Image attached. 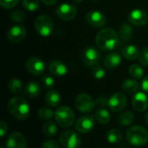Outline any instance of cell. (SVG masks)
Masks as SVG:
<instances>
[{"label": "cell", "instance_id": "cell-1", "mask_svg": "<svg viewBox=\"0 0 148 148\" xmlns=\"http://www.w3.org/2000/svg\"><path fill=\"white\" fill-rule=\"evenodd\" d=\"M95 42L98 48L104 51L113 50L119 45V36L114 29L106 28L97 33Z\"/></svg>", "mask_w": 148, "mask_h": 148}, {"label": "cell", "instance_id": "cell-2", "mask_svg": "<svg viewBox=\"0 0 148 148\" xmlns=\"http://www.w3.org/2000/svg\"><path fill=\"white\" fill-rule=\"evenodd\" d=\"M8 110L13 117L20 121L26 120L29 115V105L21 96H16L10 99L8 103Z\"/></svg>", "mask_w": 148, "mask_h": 148}, {"label": "cell", "instance_id": "cell-3", "mask_svg": "<svg viewBox=\"0 0 148 148\" xmlns=\"http://www.w3.org/2000/svg\"><path fill=\"white\" fill-rule=\"evenodd\" d=\"M127 140L134 147H143L148 142V132L141 126L131 127L126 134Z\"/></svg>", "mask_w": 148, "mask_h": 148}, {"label": "cell", "instance_id": "cell-4", "mask_svg": "<svg viewBox=\"0 0 148 148\" xmlns=\"http://www.w3.org/2000/svg\"><path fill=\"white\" fill-rule=\"evenodd\" d=\"M55 119L56 123L60 127L63 128H67L74 124L75 116L74 111L70 108L67 106H62L56 110Z\"/></svg>", "mask_w": 148, "mask_h": 148}, {"label": "cell", "instance_id": "cell-5", "mask_svg": "<svg viewBox=\"0 0 148 148\" xmlns=\"http://www.w3.org/2000/svg\"><path fill=\"white\" fill-rule=\"evenodd\" d=\"M54 28L55 24L53 19L47 15L39 16L35 20V29L42 36H49L54 31Z\"/></svg>", "mask_w": 148, "mask_h": 148}, {"label": "cell", "instance_id": "cell-6", "mask_svg": "<svg viewBox=\"0 0 148 148\" xmlns=\"http://www.w3.org/2000/svg\"><path fill=\"white\" fill-rule=\"evenodd\" d=\"M59 141L63 148H80L82 145L80 135L72 130H67L62 133Z\"/></svg>", "mask_w": 148, "mask_h": 148}, {"label": "cell", "instance_id": "cell-7", "mask_svg": "<svg viewBox=\"0 0 148 148\" xmlns=\"http://www.w3.org/2000/svg\"><path fill=\"white\" fill-rule=\"evenodd\" d=\"M75 105L80 112L90 113L95 108V101L89 95L82 93L76 96L75 101Z\"/></svg>", "mask_w": 148, "mask_h": 148}, {"label": "cell", "instance_id": "cell-8", "mask_svg": "<svg viewBox=\"0 0 148 148\" xmlns=\"http://www.w3.org/2000/svg\"><path fill=\"white\" fill-rule=\"evenodd\" d=\"M56 14L58 18L62 21H70L75 17L77 14V8L73 4L63 3L56 7Z\"/></svg>", "mask_w": 148, "mask_h": 148}, {"label": "cell", "instance_id": "cell-9", "mask_svg": "<svg viewBox=\"0 0 148 148\" xmlns=\"http://www.w3.org/2000/svg\"><path fill=\"white\" fill-rule=\"evenodd\" d=\"M95 126V119L92 115H83L75 122V129L80 134L90 133Z\"/></svg>", "mask_w": 148, "mask_h": 148}, {"label": "cell", "instance_id": "cell-10", "mask_svg": "<svg viewBox=\"0 0 148 148\" xmlns=\"http://www.w3.org/2000/svg\"><path fill=\"white\" fill-rule=\"evenodd\" d=\"M86 20L87 23L95 29L102 28L107 23L106 16L102 12L98 10L88 11L86 15Z\"/></svg>", "mask_w": 148, "mask_h": 148}, {"label": "cell", "instance_id": "cell-11", "mask_svg": "<svg viewBox=\"0 0 148 148\" xmlns=\"http://www.w3.org/2000/svg\"><path fill=\"white\" fill-rule=\"evenodd\" d=\"M83 63L88 67H94L98 64L101 55L100 52L94 47H87L82 55Z\"/></svg>", "mask_w": 148, "mask_h": 148}, {"label": "cell", "instance_id": "cell-12", "mask_svg": "<svg viewBox=\"0 0 148 148\" xmlns=\"http://www.w3.org/2000/svg\"><path fill=\"white\" fill-rule=\"evenodd\" d=\"M26 69L32 75H41L46 69L45 62L38 57H31L25 63Z\"/></svg>", "mask_w": 148, "mask_h": 148}, {"label": "cell", "instance_id": "cell-13", "mask_svg": "<svg viewBox=\"0 0 148 148\" xmlns=\"http://www.w3.org/2000/svg\"><path fill=\"white\" fill-rule=\"evenodd\" d=\"M127 105V96L120 92L114 93L109 98V108L113 112H121Z\"/></svg>", "mask_w": 148, "mask_h": 148}, {"label": "cell", "instance_id": "cell-14", "mask_svg": "<svg viewBox=\"0 0 148 148\" xmlns=\"http://www.w3.org/2000/svg\"><path fill=\"white\" fill-rule=\"evenodd\" d=\"M127 18L129 23L134 26H145L148 23V14L141 9L133 10Z\"/></svg>", "mask_w": 148, "mask_h": 148}, {"label": "cell", "instance_id": "cell-15", "mask_svg": "<svg viewBox=\"0 0 148 148\" xmlns=\"http://www.w3.org/2000/svg\"><path fill=\"white\" fill-rule=\"evenodd\" d=\"M26 139L22 134L18 132L10 134L5 143V148H26Z\"/></svg>", "mask_w": 148, "mask_h": 148}, {"label": "cell", "instance_id": "cell-16", "mask_svg": "<svg viewBox=\"0 0 148 148\" xmlns=\"http://www.w3.org/2000/svg\"><path fill=\"white\" fill-rule=\"evenodd\" d=\"M26 29L21 25H15L9 29L7 32V38L11 42H20L26 36Z\"/></svg>", "mask_w": 148, "mask_h": 148}, {"label": "cell", "instance_id": "cell-17", "mask_svg": "<svg viewBox=\"0 0 148 148\" xmlns=\"http://www.w3.org/2000/svg\"><path fill=\"white\" fill-rule=\"evenodd\" d=\"M132 106L137 112H144L148 107V98L145 93L137 92L132 98Z\"/></svg>", "mask_w": 148, "mask_h": 148}, {"label": "cell", "instance_id": "cell-18", "mask_svg": "<svg viewBox=\"0 0 148 148\" xmlns=\"http://www.w3.org/2000/svg\"><path fill=\"white\" fill-rule=\"evenodd\" d=\"M49 70L54 76L62 77L68 72L66 64L61 60H53L49 64Z\"/></svg>", "mask_w": 148, "mask_h": 148}, {"label": "cell", "instance_id": "cell-19", "mask_svg": "<svg viewBox=\"0 0 148 148\" xmlns=\"http://www.w3.org/2000/svg\"><path fill=\"white\" fill-rule=\"evenodd\" d=\"M122 62L121 56L118 53L108 54L104 58V66L108 69H114L121 65Z\"/></svg>", "mask_w": 148, "mask_h": 148}, {"label": "cell", "instance_id": "cell-20", "mask_svg": "<svg viewBox=\"0 0 148 148\" xmlns=\"http://www.w3.org/2000/svg\"><path fill=\"white\" fill-rule=\"evenodd\" d=\"M121 53H122V56L126 59L129 61H134L138 59L139 55H140V50L135 45L130 44V45H127L123 47L121 49Z\"/></svg>", "mask_w": 148, "mask_h": 148}, {"label": "cell", "instance_id": "cell-21", "mask_svg": "<svg viewBox=\"0 0 148 148\" xmlns=\"http://www.w3.org/2000/svg\"><path fill=\"white\" fill-rule=\"evenodd\" d=\"M41 93V86L36 82H29L24 88V95L29 98L37 97Z\"/></svg>", "mask_w": 148, "mask_h": 148}, {"label": "cell", "instance_id": "cell-22", "mask_svg": "<svg viewBox=\"0 0 148 148\" xmlns=\"http://www.w3.org/2000/svg\"><path fill=\"white\" fill-rule=\"evenodd\" d=\"M61 100H62L61 95L56 90H50L45 95V101L51 108L57 107L60 104Z\"/></svg>", "mask_w": 148, "mask_h": 148}, {"label": "cell", "instance_id": "cell-23", "mask_svg": "<svg viewBox=\"0 0 148 148\" xmlns=\"http://www.w3.org/2000/svg\"><path fill=\"white\" fill-rule=\"evenodd\" d=\"M95 119L100 124H108L110 121L111 115L106 108H100L95 113Z\"/></svg>", "mask_w": 148, "mask_h": 148}, {"label": "cell", "instance_id": "cell-24", "mask_svg": "<svg viewBox=\"0 0 148 148\" xmlns=\"http://www.w3.org/2000/svg\"><path fill=\"white\" fill-rule=\"evenodd\" d=\"M121 88L126 94H134L136 93L139 89V83L136 80L134 79H127L123 82Z\"/></svg>", "mask_w": 148, "mask_h": 148}, {"label": "cell", "instance_id": "cell-25", "mask_svg": "<svg viewBox=\"0 0 148 148\" xmlns=\"http://www.w3.org/2000/svg\"><path fill=\"white\" fill-rule=\"evenodd\" d=\"M134 119H135V116H134V113H132L130 111H125V112L121 113V114H119L117 121L121 126L127 127V126L131 125L134 121Z\"/></svg>", "mask_w": 148, "mask_h": 148}, {"label": "cell", "instance_id": "cell-26", "mask_svg": "<svg viewBox=\"0 0 148 148\" xmlns=\"http://www.w3.org/2000/svg\"><path fill=\"white\" fill-rule=\"evenodd\" d=\"M107 140L111 144H119L123 140V134L119 129L113 128V129H110L108 132Z\"/></svg>", "mask_w": 148, "mask_h": 148}, {"label": "cell", "instance_id": "cell-27", "mask_svg": "<svg viewBox=\"0 0 148 148\" xmlns=\"http://www.w3.org/2000/svg\"><path fill=\"white\" fill-rule=\"evenodd\" d=\"M119 35L122 40L128 42L133 36V29L127 23H123L119 29Z\"/></svg>", "mask_w": 148, "mask_h": 148}, {"label": "cell", "instance_id": "cell-28", "mask_svg": "<svg viewBox=\"0 0 148 148\" xmlns=\"http://www.w3.org/2000/svg\"><path fill=\"white\" fill-rule=\"evenodd\" d=\"M42 132L48 137H54L57 134V126L54 121H48L42 126Z\"/></svg>", "mask_w": 148, "mask_h": 148}, {"label": "cell", "instance_id": "cell-29", "mask_svg": "<svg viewBox=\"0 0 148 148\" xmlns=\"http://www.w3.org/2000/svg\"><path fill=\"white\" fill-rule=\"evenodd\" d=\"M8 88H9V89H10V91L11 93L19 94L23 89V83L19 79L12 78L8 83Z\"/></svg>", "mask_w": 148, "mask_h": 148}, {"label": "cell", "instance_id": "cell-30", "mask_svg": "<svg viewBox=\"0 0 148 148\" xmlns=\"http://www.w3.org/2000/svg\"><path fill=\"white\" fill-rule=\"evenodd\" d=\"M129 74L133 78L138 80L144 76V70L139 64H132L129 67Z\"/></svg>", "mask_w": 148, "mask_h": 148}, {"label": "cell", "instance_id": "cell-31", "mask_svg": "<svg viewBox=\"0 0 148 148\" xmlns=\"http://www.w3.org/2000/svg\"><path fill=\"white\" fill-rule=\"evenodd\" d=\"M38 116L40 119L48 121H50L53 116H55V113L53 112V110L51 108H49L48 107H43L39 109Z\"/></svg>", "mask_w": 148, "mask_h": 148}, {"label": "cell", "instance_id": "cell-32", "mask_svg": "<svg viewBox=\"0 0 148 148\" xmlns=\"http://www.w3.org/2000/svg\"><path fill=\"white\" fill-rule=\"evenodd\" d=\"M23 6L29 11H35L40 6L39 0H23Z\"/></svg>", "mask_w": 148, "mask_h": 148}, {"label": "cell", "instance_id": "cell-33", "mask_svg": "<svg viewBox=\"0 0 148 148\" xmlns=\"http://www.w3.org/2000/svg\"><path fill=\"white\" fill-rule=\"evenodd\" d=\"M92 75L94 76L95 79L96 80H101L105 77L106 75V71L105 69L100 66V65H95L93 67V69H92Z\"/></svg>", "mask_w": 148, "mask_h": 148}, {"label": "cell", "instance_id": "cell-34", "mask_svg": "<svg viewBox=\"0 0 148 148\" xmlns=\"http://www.w3.org/2000/svg\"><path fill=\"white\" fill-rule=\"evenodd\" d=\"M139 62L140 65L147 67L148 66V47L142 48L140 50V55L138 57Z\"/></svg>", "mask_w": 148, "mask_h": 148}, {"label": "cell", "instance_id": "cell-35", "mask_svg": "<svg viewBox=\"0 0 148 148\" xmlns=\"http://www.w3.org/2000/svg\"><path fill=\"white\" fill-rule=\"evenodd\" d=\"M10 18L15 23H21V22H23V20L25 18V15L23 11L16 10H14L13 12H11Z\"/></svg>", "mask_w": 148, "mask_h": 148}, {"label": "cell", "instance_id": "cell-36", "mask_svg": "<svg viewBox=\"0 0 148 148\" xmlns=\"http://www.w3.org/2000/svg\"><path fill=\"white\" fill-rule=\"evenodd\" d=\"M41 82H42V85L45 88H51L55 85L54 79L51 76H49V75H44V76H42V79H41Z\"/></svg>", "mask_w": 148, "mask_h": 148}, {"label": "cell", "instance_id": "cell-37", "mask_svg": "<svg viewBox=\"0 0 148 148\" xmlns=\"http://www.w3.org/2000/svg\"><path fill=\"white\" fill-rule=\"evenodd\" d=\"M20 0H0V4L3 9H12L17 5Z\"/></svg>", "mask_w": 148, "mask_h": 148}, {"label": "cell", "instance_id": "cell-38", "mask_svg": "<svg viewBox=\"0 0 148 148\" xmlns=\"http://www.w3.org/2000/svg\"><path fill=\"white\" fill-rule=\"evenodd\" d=\"M95 104H97L98 106L103 108H106L108 107L109 108V99H108L105 96H99L95 100Z\"/></svg>", "mask_w": 148, "mask_h": 148}, {"label": "cell", "instance_id": "cell-39", "mask_svg": "<svg viewBox=\"0 0 148 148\" xmlns=\"http://www.w3.org/2000/svg\"><path fill=\"white\" fill-rule=\"evenodd\" d=\"M41 148H60L59 145L55 141V140H46L42 145Z\"/></svg>", "mask_w": 148, "mask_h": 148}, {"label": "cell", "instance_id": "cell-40", "mask_svg": "<svg viewBox=\"0 0 148 148\" xmlns=\"http://www.w3.org/2000/svg\"><path fill=\"white\" fill-rule=\"evenodd\" d=\"M8 132V125L5 123L4 121H1L0 122V134H1V137H3L6 133Z\"/></svg>", "mask_w": 148, "mask_h": 148}, {"label": "cell", "instance_id": "cell-41", "mask_svg": "<svg viewBox=\"0 0 148 148\" xmlns=\"http://www.w3.org/2000/svg\"><path fill=\"white\" fill-rule=\"evenodd\" d=\"M141 88H142L143 91H145L146 93H147L148 94V75L147 76H146V77L142 80Z\"/></svg>", "mask_w": 148, "mask_h": 148}, {"label": "cell", "instance_id": "cell-42", "mask_svg": "<svg viewBox=\"0 0 148 148\" xmlns=\"http://www.w3.org/2000/svg\"><path fill=\"white\" fill-rule=\"evenodd\" d=\"M44 4H46V5H54V4H56V3H57V1L58 0H41Z\"/></svg>", "mask_w": 148, "mask_h": 148}, {"label": "cell", "instance_id": "cell-43", "mask_svg": "<svg viewBox=\"0 0 148 148\" xmlns=\"http://www.w3.org/2000/svg\"><path fill=\"white\" fill-rule=\"evenodd\" d=\"M144 122L146 123V125H147L148 126V113L146 114V115H145V117H144Z\"/></svg>", "mask_w": 148, "mask_h": 148}, {"label": "cell", "instance_id": "cell-44", "mask_svg": "<svg viewBox=\"0 0 148 148\" xmlns=\"http://www.w3.org/2000/svg\"><path fill=\"white\" fill-rule=\"evenodd\" d=\"M71 2L75 3V4H78V3H81L82 2V0H71Z\"/></svg>", "mask_w": 148, "mask_h": 148}, {"label": "cell", "instance_id": "cell-45", "mask_svg": "<svg viewBox=\"0 0 148 148\" xmlns=\"http://www.w3.org/2000/svg\"><path fill=\"white\" fill-rule=\"evenodd\" d=\"M93 1H99V0H93Z\"/></svg>", "mask_w": 148, "mask_h": 148}]
</instances>
